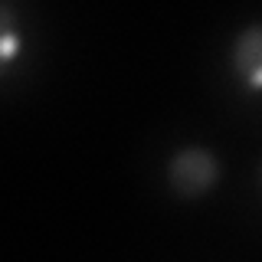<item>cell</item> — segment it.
<instances>
[{
	"instance_id": "cell-1",
	"label": "cell",
	"mask_w": 262,
	"mask_h": 262,
	"mask_svg": "<svg viewBox=\"0 0 262 262\" xmlns=\"http://www.w3.org/2000/svg\"><path fill=\"white\" fill-rule=\"evenodd\" d=\"M167 180L174 187V193L180 196H203L220 180V161L210 147H200V144L180 147L167 164Z\"/></svg>"
},
{
	"instance_id": "cell-2",
	"label": "cell",
	"mask_w": 262,
	"mask_h": 262,
	"mask_svg": "<svg viewBox=\"0 0 262 262\" xmlns=\"http://www.w3.org/2000/svg\"><path fill=\"white\" fill-rule=\"evenodd\" d=\"M229 66L249 92H262V23H249L236 33L229 49Z\"/></svg>"
}]
</instances>
